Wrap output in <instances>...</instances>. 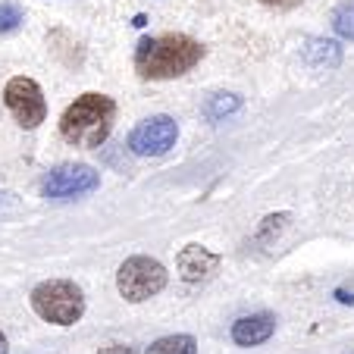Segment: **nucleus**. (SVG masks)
<instances>
[{
	"mask_svg": "<svg viewBox=\"0 0 354 354\" xmlns=\"http://www.w3.org/2000/svg\"><path fill=\"white\" fill-rule=\"evenodd\" d=\"M204 57V47L188 35H160V38H145L135 50V69L141 79H176L194 69Z\"/></svg>",
	"mask_w": 354,
	"mask_h": 354,
	"instance_id": "f257e3e1",
	"label": "nucleus"
},
{
	"mask_svg": "<svg viewBox=\"0 0 354 354\" xmlns=\"http://www.w3.org/2000/svg\"><path fill=\"white\" fill-rule=\"evenodd\" d=\"M116 122V100L88 91L75 97L60 116V135L75 147H100Z\"/></svg>",
	"mask_w": 354,
	"mask_h": 354,
	"instance_id": "f03ea898",
	"label": "nucleus"
},
{
	"mask_svg": "<svg viewBox=\"0 0 354 354\" xmlns=\"http://www.w3.org/2000/svg\"><path fill=\"white\" fill-rule=\"evenodd\" d=\"M32 308L41 320L54 326H73L85 314V295L69 279H50L32 288Z\"/></svg>",
	"mask_w": 354,
	"mask_h": 354,
	"instance_id": "7ed1b4c3",
	"label": "nucleus"
},
{
	"mask_svg": "<svg viewBox=\"0 0 354 354\" xmlns=\"http://www.w3.org/2000/svg\"><path fill=\"white\" fill-rule=\"evenodd\" d=\"M167 267L154 257H129L120 270H116V288L126 301L132 304H141V301L154 298L157 292L167 288Z\"/></svg>",
	"mask_w": 354,
	"mask_h": 354,
	"instance_id": "20e7f679",
	"label": "nucleus"
},
{
	"mask_svg": "<svg viewBox=\"0 0 354 354\" xmlns=\"http://www.w3.org/2000/svg\"><path fill=\"white\" fill-rule=\"evenodd\" d=\"M97 185H100V173L94 167H88V163H63V167L47 173L44 185H41V194H44L47 201L63 204V201L85 198V194H91Z\"/></svg>",
	"mask_w": 354,
	"mask_h": 354,
	"instance_id": "39448f33",
	"label": "nucleus"
},
{
	"mask_svg": "<svg viewBox=\"0 0 354 354\" xmlns=\"http://www.w3.org/2000/svg\"><path fill=\"white\" fill-rule=\"evenodd\" d=\"M3 104L13 113V120L19 122L22 129H38L41 122L47 120V100L44 91L35 79L28 75H16V79L7 82L3 88Z\"/></svg>",
	"mask_w": 354,
	"mask_h": 354,
	"instance_id": "423d86ee",
	"label": "nucleus"
},
{
	"mask_svg": "<svg viewBox=\"0 0 354 354\" xmlns=\"http://www.w3.org/2000/svg\"><path fill=\"white\" fill-rule=\"evenodd\" d=\"M176 138H179V126L173 116H151L132 129L129 147L138 157H163L169 147H176Z\"/></svg>",
	"mask_w": 354,
	"mask_h": 354,
	"instance_id": "0eeeda50",
	"label": "nucleus"
},
{
	"mask_svg": "<svg viewBox=\"0 0 354 354\" xmlns=\"http://www.w3.org/2000/svg\"><path fill=\"white\" fill-rule=\"evenodd\" d=\"M220 267V254L207 251V248L201 245H185L176 257V270L185 282H201V279H210Z\"/></svg>",
	"mask_w": 354,
	"mask_h": 354,
	"instance_id": "6e6552de",
	"label": "nucleus"
},
{
	"mask_svg": "<svg viewBox=\"0 0 354 354\" xmlns=\"http://www.w3.org/2000/svg\"><path fill=\"white\" fill-rule=\"evenodd\" d=\"M276 333V317L273 314H251L232 323V342L235 345H263L270 335Z\"/></svg>",
	"mask_w": 354,
	"mask_h": 354,
	"instance_id": "1a4fd4ad",
	"label": "nucleus"
},
{
	"mask_svg": "<svg viewBox=\"0 0 354 354\" xmlns=\"http://www.w3.org/2000/svg\"><path fill=\"white\" fill-rule=\"evenodd\" d=\"M304 60H308L314 69H333V66H339V63H342V47H339V41L310 38L308 47H304Z\"/></svg>",
	"mask_w": 354,
	"mask_h": 354,
	"instance_id": "9d476101",
	"label": "nucleus"
},
{
	"mask_svg": "<svg viewBox=\"0 0 354 354\" xmlns=\"http://www.w3.org/2000/svg\"><path fill=\"white\" fill-rule=\"evenodd\" d=\"M145 354H198V342L192 335H163Z\"/></svg>",
	"mask_w": 354,
	"mask_h": 354,
	"instance_id": "9b49d317",
	"label": "nucleus"
},
{
	"mask_svg": "<svg viewBox=\"0 0 354 354\" xmlns=\"http://www.w3.org/2000/svg\"><path fill=\"white\" fill-rule=\"evenodd\" d=\"M333 28L342 35V38L354 41V0H345V3H339V7H335Z\"/></svg>",
	"mask_w": 354,
	"mask_h": 354,
	"instance_id": "f8f14e48",
	"label": "nucleus"
},
{
	"mask_svg": "<svg viewBox=\"0 0 354 354\" xmlns=\"http://www.w3.org/2000/svg\"><path fill=\"white\" fill-rule=\"evenodd\" d=\"M26 22V13H22L19 3H10V0H0V35H10Z\"/></svg>",
	"mask_w": 354,
	"mask_h": 354,
	"instance_id": "ddd939ff",
	"label": "nucleus"
},
{
	"mask_svg": "<svg viewBox=\"0 0 354 354\" xmlns=\"http://www.w3.org/2000/svg\"><path fill=\"white\" fill-rule=\"evenodd\" d=\"M239 107H241L239 94H216V97L207 104V116L210 120H223L226 113H232V110H239Z\"/></svg>",
	"mask_w": 354,
	"mask_h": 354,
	"instance_id": "4468645a",
	"label": "nucleus"
},
{
	"mask_svg": "<svg viewBox=\"0 0 354 354\" xmlns=\"http://www.w3.org/2000/svg\"><path fill=\"white\" fill-rule=\"evenodd\" d=\"M292 220V216L288 214H276V216H267V220H263V226H261V232H257V239L261 241H273V232L279 235L282 229H286V223Z\"/></svg>",
	"mask_w": 354,
	"mask_h": 354,
	"instance_id": "2eb2a0df",
	"label": "nucleus"
},
{
	"mask_svg": "<svg viewBox=\"0 0 354 354\" xmlns=\"http://www.w3.org/2000/svg\"><path fill=\"white\" fill-rule=\"evenodd\" d=\"M97 354H138L132 345H107V348H100Z\"/></svg>",
	"mask_w": 354,
	"mask_h": 354,
	"instance_id": "dca6fc26",
	"label": "nucleus"
},
{
	"mask_svg": "<svg viewBox=\"0 0 354 354\" xmlns=\"http://www.w3.org/2000/svg\"><path fill=\"white\" fill-rule=\"evenodd\" d=\"M261 3H267V7H279V10H288V7H298L301 0H261Z\"/></svg>",
	"mask_w": 354,
	"mask_h": 354,
	"instance_id": "f3484780",
	"label": "nucleus"
},
{
	"mask_svg": "<svg viewBox=\"0 0 354 354\" xmlns=\"http://www.w3.org/2000/svg\"><path fill=\"white\" fill-rule=\"evenodd\" d=\"M0 354H10V342H7V335L0 333Z\"/></svg>",
	"mask_w": 354,
	"mask_h": 354,
	"instance_id": "a211bd4d",
	"label": "nucleus"
}]
</instances>
